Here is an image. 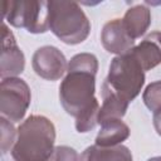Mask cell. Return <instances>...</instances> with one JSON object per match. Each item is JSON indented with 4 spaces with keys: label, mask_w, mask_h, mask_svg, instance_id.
<instances>
[{
    "label": "cell",
    "mask_w": 161,
    "mask_h": 161,
    "mask_svg": "<svg viewBox=\"0 0 161 161\" xmlns=\"http://www.w3.org/2000/svg\"><path fill=\"white\" fill-rule=\"evenodd\" d=\"M141 64L131 52L116 57L111 65L104 83L126 101H132L145 83V74Z\"/></svg>",
    "instance_id": "4"
},
{
    "label": "cell",
    "mask_w": 161,
    "mask_h": 161,
    "mask_svg": "<svg viewBox=\"0 0 161 161\" xmlns=\"http://www.w3.org/2000/svg\"><path fill=\"white\" fill-rule=\"evenodd\" d=\"M25 59L16 45L15 38L6 25L3 24V50H1V78H13L23 72Z\"/></svg>",
    "instance_id": "8"
},
{
    "label": "cell",
    "mask_w": 161,
    "mask_h": 161,
    "mask_svg": "<svg viewBox=\"0 0 161 161\" xmlns=\"http://www.w3.org/2000/svg\"><path fill=\"white\" fill-rule=\"evenodd\" d=\"M102 97L103 104L99 108L98 113V123H103L108 119H121L128 107V101L117 94L111 87H108L104 82L102 84Z\"/></svg>",
    "instance_id": "11"
},
{
    "label": "cell",
    "mask_w": 161,
    "mask_h": 161,
    "mask_svg": "<svg viewBox=\"0 0 161 161\" xmlns=\"http://www.w3.org/2000/svg\"><path fill=\"white\" fill-rule=\"evenodd\" d=\"M153 125H155V128H156L157 133L161 136V112L153 114Z\"/></svg>",
    "instance_id": "18"
},
{
    "label": "cell",
    "mask_w": 161,
    "mask_h": 161,
    "mask_svg": "<svg viewBox=\"0 0 161 161\" xmlns=\"http://www.w3.org/2000/svg\"><path fill=\"white\" fill-rule=\"evenodd\" d=\"M122 24L127 31V34L130 35L131 39H137L140 38L148 28L150 23H151V14L150 10L143 6V5H136L131 9L127 10V13L125 14Z\"/></svg>",
    "instance_id": "13"
},
{
    "label": "cell",
    "mask_w": 161,
    "mask_h": 161,
    "mask_svg": "<svg viewBox=\"0 0 161 161\" xmlns=\"http://www.w3.org/2000/svg\"><path fill=\"white\" fill-rule=\"evenodd\" d=\"M77 152L68 146H58L54 148L49 161H77Z\"/></svg>",
    "instance_id": "17"
},
{
    "label": "cell",
    "mask_w": 161,
    "mask_h": 161,
    "mask_svg": "<svg viewBox=\"0 0 161 161\" xmlns=\"http://www.w3.org/2000/svg\"><path fill=\"white\" fill-rule=\"evenodd\" d=\"M1 117L11 122H19L30 103V89L28 84L16 77L5 78L1 80Z\"/></svg>",
    "instance_id": "6"
},
{
    "label": "cell",
    "mask_w": 161,
    "mask_h": 161,
    "mask_svg": "<svg viewBox=\"0 0 161 161\" xmlns=\"http://www.w3.org/2000/svg\"><path fill=\"white\" fill-rule=\"evenodd\" d=\"M97 58L89 53L74 55L68 64V74L59 87V97L68 114L78 118L99 106L94 97Z\"/></svg>",
    "instance_id": "1"
},
{
    "label": "cell",
    "mask_w": 161,
    "mask_h": 161,
    "mask_svg": "<svg viewBox=\"0 0 161 161\" xmlns=\"http://www.w3.org/2000/svg\"><path fill=\"white\" fill-rule=\"evenodd\" d=\"M54 140V125L44 116L33 114L19 126L11 156L15 161H49Z\"/></svg>",
    "instance_id": "2"
},
{
    "label": "cell",
    "mask_w": 161,
    "mask_h": 161,
    "mask_svg": "<svg viewBox=\"0 0 161 161\" xmlns=\"http://www.w3.org/2000/svg\"><path fill=\"white\" fill-rule=\"evenodd\" d=\"M49 29L64 43H82L89 34L88 18L73 1H48Z\"/></svg>",
    "instance_id": "3"
},
{
    "label": "cell",
    "mask_w": 161,
    "mask_h": 161,
    "mask_svg": "<svg viewBox=\"0 0 161 161\" xmlns=\"http://www.w3.org/2000/svg\"><path fill=\"white\" fill-rule=\"evenodd\" d=\"M130 136V128L121 119H108L101 123V131L96 137V145L117 146Z\"/></svg>",
    "instance_id": "14"
},
{
    "label": "cell",
    "mask_w": 161,
    "mask_h": 161,
    "mask_svg": "<svg viewBox=\"0 0 161 161\" xmlns=\"http://www.w3.org/2000/svg\"><path fill=\"white\" fill-rule=\"evenodd\" d=\"M143 102L153 114L161 112V80L153 82L147 86L143 93Z\"/></svg>",
    "instance_id": "15"
},
{
    "label": "cell",
    "mask_w": 161,
    "mask_h": 161,
    "mask_svg": "<svg viewBox=\"0 0 161 161\" xmlns=\"http://www.w3.org/2000/svg\"><path fill=\"white\" fill-rule=\"evenodd\" d=\"M79 161H132L131 151L123 146H99L87 147L79 157Z\"/></svg>",
    "instance_id": "12"
},
{
    "label": "cell",
    "mask_w": 161,
    "mask_h": 161,
    "mask_svg": "<svg viewBox=\"0 0 161 161\" xmlns=\"http://www.w3.org/2000/svg\"><path fill=\"white\" fill-rule=\"evenodd\" d=\"M130 52L143 70H150L156 67L161 63V31L151 33Z\"/></svg>",
    "instance_id": "10"
},
{
    "label": "cell",
    "mask_w": 161,
    "mask_h": 161,
    "mask_svg": "<svg viewBox=\"0 0 161 161\" xmlns=\"http://www.w3.org/2000/svg\"><path fill=\"white\" fill-rule=\"evenodd\" d=\"M33 68L35 73L49 80L59 79L67 70L64 55L55 47H42L33 55Z\"/></svg>",
    "instance_id": "7"
},
{
    "label": "cell",
    "mask_w": 161,
    "mask_h": 161,
    "mask_svg": "<svg viewBox=\"0 0 161 161\" xmlns=\"http://www.w3.org/2000/svg\"><path fill=\"white\" fill-rule=\"evenodd\" d=\"M4 19L16 28H25L29 33H45L49 29L48 1H6Z\"/></svg>",
    "instance_id": "5"
},
{
    "label": "cell",
    "mask_w": 161,
    "mask_h": 161,
    "mask_svg": "<svg viewBox=\"0 0 161 161\" xmlns=\"http://www.w3.org/2000/svg\"><path fill=\"white\" fill-rule=\"evenodd\" d=\"M147 161H161V156H157V157H152V158H150V160H147Z\"/></svg>",
    "instance_id": "19"
},
{
    "label": "cell",
    "mask_w": 161,
    "mask_h": 161,
    "mask_svg": "<svg viewBox=\"0 0 161 161\" xmlns=\"http://www.w3.org/2000/svg\"><path fill=\"white\" fill-rule=\"evenodd\" d=\"M16 138V131L13 125L4 117H1V150L6 152L9 148H13Z\"/></svg>",
    "instance_id": "16"
},
{
    "label": "cell",
    "mask_w": 161,
    "mask_h": 161,
    "mask_svg": "<svg viewBox=\"0 0 161 161\" xmlns=\"http://www.w3.org/2000/svg\"><path fill=\"white\" fill-rule=\"evenodd\" d=\"M101 40L103 47L109 52L118 55H123L128 53L133 48L135 40L130 38L127 34L122 20L114 19L112 21H108L102 30Z\"/></svg>",
    "instance_id": "9"
}]
</instances>
